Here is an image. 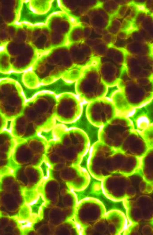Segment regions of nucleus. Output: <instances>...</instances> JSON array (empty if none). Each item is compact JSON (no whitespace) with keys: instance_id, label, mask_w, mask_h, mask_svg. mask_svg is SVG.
Listing matches in <instances>:
<instances>
[{"instance_id":"9d476101","label":"nucleus","mask_w":153,"mask_h":235,"mask_svg":"<svg viewBox=\"0 0 153 235\" xmlns=\"http://www.w3.org/2000/svg\"><path fill=\"white\" fill-rule=\"evenodd\" d=\"M149 148L140 133L133 130L125 139L120 149L138 158H142Z\"/></svg>"},{"instance_id":"39448f33","label":"nucleus","mask_w":153,"mask_h":235,"mask_svg":"<svg viewBox=\"0 0 153 235\" xmlns=\"http://www.w3.org/2000/svg\"><path fill=\"white\" fill-rule=\"evenodd\" d=\"M139 158L120 149L113 148L106 162L105 170L108 176L115 174L130 175L138 169L140 165Z\"/></svg>"},{"instance_id":"6e6552de","label":"nucleus","mask_w":153,"mask_h":235,"mask_svg":"<svg viewBox=\"0 0 153 235\" xmlns=\"http://www.w3.org/2000/svg\"><path fill=\"white\" fill-rule=\"evenodd\" d=\"M65 178L68 189L75 192L85 189L90 181L88 171L80 165H68Z\"/></svg>"},{"instance_id":"ddd939ff","label":"nucleus","mask_w":153,"mask_h":235,"mask_svg":"<svg viewBox=\"0 0 153 235\" xmlns=\"http://www.w3.org/2000/svg\"><path fill=\"white\" fill-rule=\"evenodd\" d=\"M133 117L143 126L153 124V97L148 102L134 109Z\"/></svg>"},{"instance_id":"0eeeda50","label":"nucleus","mask_w":153,"mask_h":235,"mask_svg":"<svg viewBox=\"0 0 153 235\" xmlns=\"http://www.w3.org/2000/svg\"><path fill=\"white\" fill-rule=\"evenodd\" d=\"M130 177L119 174L109 175L101 181V187L105 196L114 202L123 201L128 198L127 186Z\"/></svg>"},{"instance_id":"aec40b11","label":"nucleus","mask_w":153,"mask_h":235,"mask_svg":"<svg viewBox=\"0 0 153 235\" xmlns=\"http://www.w3.org/2000/svg\"><path fill=\"white\" fill-rule=\"evenodd\" d=\"M28 220L27 219H21L18 220L17 221L19 224L23 225L26 223Z\"/></svg>"},{"instance_id":"f03ea898","label":"nucleus","mask_w":153,"mask_h":235,"mask_svg":"<svg viewBox=\"0 0 153 235\" xmlns=\"http://www.w3.org/2000/svg\"><path fill=\"white\" fill-rule=\"evenodd\" d=\"M134 129L133 123L128 117L117 115L100 128L98 140L113 148L120 149L125 139Z\"/></svg>"},{"instance_id":"6ab92c4d","label":"nucleus","mask_w":153,"mask_h":235,"mask_svg":"<svg viewBox=\"0 0 153 235\" xmlns=\"http://www.w3.org/2000/svg\"><path fill=\"white\" fill-rule=\"evenodd\" d=\"M69 19L71 23L75 25L77 24L76 19L74 17L70 16L69 17Z\"/></svg>"},{"instance_id":"412c9836","label":"nucleus","mask_w":153,"mask_h":235,"mask_svg":"<svg viewBox=\"0 0 153 235\" xmlns=\"http://www.w3.org/2000/svg\"><path fill=\"white\" fill-rule=\"evenodd\" d=\"M5 49V48L4 46L2 45L0 47V51L1 52L3 51Z\"/></svg>"},{"instance_id":"2eb2a0df","label":"nucleus","mask_w":153,"mask_h":235,"mask_svg":"<svg viewBox=\"0 0 153 235\" xmlns=\"http://www.w3.org/2000/svg\"><path fill=\"white\" fill-rule=\"evenodd\" d=\"M144 140L149 149L153 148V124L149 125L139 132Z\"/></svg>"},{"instance_id":"f257e3e1","label":"nucleus","mask_w":153,"mask_h":235,"mask_svg":"<svg viewBox=\"0 0 153 235\" xmlns=\"http://www.w3.org/2000/svg\"><path fill=\"white\" fill-rule=\"evenodd\" d=\"M108 87L102 78L98 65L91 63L82 67L81 75L75 83L76 94L82 102L88 103L105 97Z\"/></svg>"},{"instance_id":"423d86ee","label":"nucleus","mask_w":153,"mask_h":235,"mask_svg":"<svg viewBox=\"0 0 153 235\" xmlns=\"http://www.w3.org/2000/svg\"><path fill=\"white\" fill-rule=\"evenodd\" d=\"M87 118L93 126L100 128L117 115L110 98L105 97L88 103L86 110Z\"/></svg>"},{"instance_id":"f8f14e48","label":"nucleus","mask_w":153,"mask_h":235,"mask_svg":"<svg viewBox=\"0 0 153 235\" xmlns=\"http://www.w3.org/2000/svg\"><path fill=\"white\" fill-rule=\"evenodd\" d=\"M111 99L116 110L117 115L128 117L134 109L123 92L118 89L111 94Z\"/></svg>"},{"instance_id":"4468645a","label":"nucleus","mask_w":153,"mask_h":235,"mask_svg":"<svg viewBox=\"0 0 153 235\" xmlns=\"http://www.w3.org/2000/svg\"><path fill=\"white\" fill-rule=\"evenodd\" d=\"M140 170L144 179L153 180V148L149 149L142 157Z\"/></svg>"},{"instance_id":"dca6fc26","label":"nucleus","mask_w":153,"mask_h":235,"mask_svg":"<svg viewBox=\"0 0 153 235\" xmlns=\"http://www.w3.org/2000/svg\"><path fill=\"white\" fill-rule=\"evenodd\" d=\"M82 68L80 69L75 68L69 70L65 75L64 79L65 81L69 83H75L81 75Z\"/></svg>"},{"instance_id":"a211bd4d","label":"nucleus","mask_w":153,"mask_h":235,"mask_svg":"<svg viewBox=\"0 0 153 235\" xmlns=\"http://www.w3.org/2000/svg\"><path fill=\"white\" fill-rule=\"evenodd\" d=\"M39 197H38L36 199L31 201L27 204V205L29 206H32L36 204L38 201Z\"/></svg>"},{"instance_id":"1a4fd4ad","label":"nucleus","mask_w":153,"mask_h":235,"mask_svg":"<svg viewBox=\"0 0 153 235\" xmlns=\"http://www.w3.org/2000/svg\"><path fill=\"white\" fill-rule=\"evenodd\" d=\"M63 97V122L66 123H74L82 115V102L76 94L72 93L65 94Z\"/></svg>"},{"instance_id":"f3484780","label":"nucleus","mask_w":153,"mask_h":235,"mask_svg":"<svg viewBox=\"0 0 153 235\" xmlns=\"http://www.w3.org/2000/svg\"><path fill=\"white\" fill-rule=\"evenodd\" d=\"M33 222L30 220H28L26 223L21 225V228L24 230L26 228H30L32 226Z\"/></svg>"},{"instance_id":"7ed1b4c3","label":"nucleus","mask_w":153,"mask_h":235,"mask_svg":"<svg viewBox=\"0 0 153 235\" xmlns=\"http://www.w3.org/2000/svg\"><path fill=\"white\" fill-rule=\"evenodd\" d=\"M99 199L88 197L79 201L75 208L74 219L82 230L92 226L103 218L106 212Z\"/></svg>"},{"instance_id":"20e7f679","label":"nucleus","mask_w":153,"mask_h":235,"mask_svg":"<svg viewBox=\"0 0 153 235\" xmlns=\"http://www.w3.org/2000/svg\"><path fill=\"white\" fill-rule=\"evenodd\" d=\"M113 148L98 141L91 146L87 161V167L90 175L101 181L108 176L105 170L107 159Z\"/></svg>"},{"instance_id":"9b49d317","label":"nucleus","mask_w":153,"mask_h":235,"mask_svg":"<svg viewBox=\"0 0 153 235\" xmlns=\"http://www.w3.org/2000/svg\"><path fill=\"white\" fill-rule=\"evenodd\" d=\"M107 228V235H119L127 227L126 219L124 213L117 209L107 211L105 216Z\"/></svg>"}]
</instances>
